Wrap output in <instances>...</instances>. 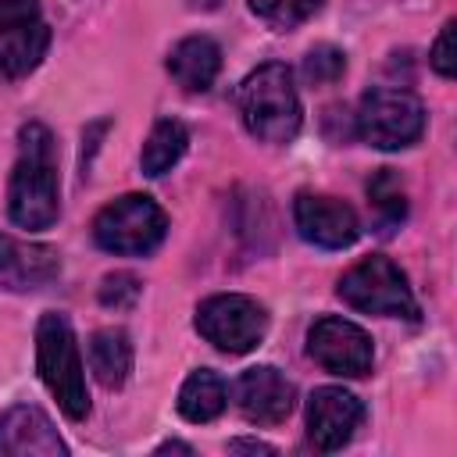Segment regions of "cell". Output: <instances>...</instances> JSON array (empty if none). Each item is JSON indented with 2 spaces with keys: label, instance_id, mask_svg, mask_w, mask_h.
Wrapping results in <instances>:
<instances>
[{
  "label": "cell",
  "instance_id": "cell-1",
  "mask_svg": "<svg viewBox=\"0 0 457 457\" xmlns=\"http://www.w3.org/2000/svg\"><path fill=\"white\" fill-rule=\"evenodd\" d=\"M57 211H61V196H57L54 139L39 121H32L18 136V161L7 189V214L21 228H50L57 221Z\"/></svg>",
  "mask_w": 457,
  "mask_h": 457
},
{
  "label": "cell",
  "instance_id": "cell-2",
  "mask_svg": "<svg viewBox=\"0 0 457 457\" xmlns=\"http://www.w3.org/2000/svg\"><path fill=\"white\" fill-rule=\"evenodd\" d=\"M239 114L250 136L264 143H289L300 132V96L293 71L278 61L250 71L239 86Z\"/></svg>",
  "mask_w": 457,
  "mask_h": 457
},
{
  "label": "cell",
  "instance_id": "cell-3",
  "mask_svg": "<svg viewBox=\"0 0 457 457\" xmlns=\"http://www.w3.org/2000/svg\"><path fill=\"white\" fill-rule=\"evenodd\" d=\"M36 364H39V378L54 393L57 407L71 421H82L89 414L82 357H79V343H75L71 321L64 314H57V311H46L39 318V325H36Z\"/></svg>",
  "mask_w": 457,
  "mask_h": 457
},
{
  "label": "cell",
  "instance_id": "cell-4",
  "mask_svg": "<svg viewBox=\"0 0 457 457\" xmlns=\"http://www.w3.org/2000/svg\"><path fill=\"white\" fill-rule=\"evenodd\" d=\"M339 296H343V303H350L353 311H364V314L418 318V303L407 286V275L382 253L357 261L339 278Z\"/></svg>",
  "mask_w": 457,
  "mask_h": 457
},
{
  "label": "cell",
  "instance_id": "cell-5",
  "mask_svg": "<svg viewBox=\"0 0 457 457\" xmlns=\"http://www.w3.org/2000/svg\"><path fill=\"white\" fill-rule=\"evenodd\" d=\"M164 211L143 193H125L93 218V239L107 253H150L164 239Z\"/></svg>",
  "mask_w": 457,
  "mask_h": 457
},
{
  "label": "cell",
  "instance_id": "cell-6",
  "mask_svg": "<svg viewBox=\"0 0 457 457\" xmlns=\"http://www.w3.org/2000/svg\"><path fill=\"white\" fill-rule=\"evenodd\" d=\"M425 132V107L407 89H368L357 107V136L378 150L411 146Z\"/></svg>",
  "mask_w": 457,
  "mask_h": 457
},
{
  "label": "cell",
  "instance_id": "cell-7",
  "mask_svg": "<svg viewBox=\"0 0 457 457\" xmlns=\"http://www.w3.org/2000/svg\"><path fill=\"white\" fill-rule=\"evenodd\" d=\"M196 332L225 353H246L264 339L268 314L243 293H218L196 307Z\"/></svg>",
  "mask_w": 457,
  "mask_h": 457
},
{
  "label": "cell",
  "instance_id": "cell-8",
  "mask_svg": "<svg viewBox=\"0 0 457 457\" xmlns=\"http://www.w3.org/2000/svg\"><path fill=\"white\" fill-rule=\"evenodd\" d=\"M50 46V29L36 0H0V75H29Z\"/></svg>",
  "mask_w": 457,
  "mask_h": 457
},
{
  "label": "cell",
  "instance_id": "cell-9",
  "mask_svg": "<svg viewBox=\"0 0 457 457\" xmlns=\"http://www.w3.org/2000/svg\"><path fill=\"white\" fill-rule=\"evenodd\" d=\"M307 350L311 357L332 371V375H346V378H361L371 371V361H375V350H371V336L346 321V318H318L311 325V336H307Z\"/></svg>",
  "mask_w": 457,
  "mask_h": 457
},
{
  "label": "cell",
  "instance_id": "cell-10",
  "mask_svg": "<svg viewBox=\"0 0 457 457\" xmlns=\"http://www.w3.org/2000/svg\"><path fill=\"white\" fill-rule=\"evenodd\" d=\"M364 421V403L339 389V386H321L311 393V403H307V436L318 450L332 453L339 446H346L353 439V432L361 428Z\"/></svg>",
  "mask_w": 457,
  "mask_h": 457
},
{
  "label": "cell",
  "instance_id": "cell-11",
  "mask_svg": "<svg viewBox=\"0 0 457 457\" xmlns=\"http://www.w3.org/2000/svg\"><path fill=\"white\" fill-rule=\"evenodd\" d=\"M293 218H296L300 236L325 250H343L361 232L353 207L336 196H321V193H300L293 204Z\"/></svg>",
  "mask_w": 457,
  "mask_h": 457
},
{
  "label": "cell",
  "instance_id": "cell-12",
  "mask_svg": "<svg viewBox=\"0 0 457 457\" xmlns=\"http://www.w3.org/2000/svg\"><path fill=\"white\" fill-rule=\"evenodd\" d=\"M293 400H296L293 382L278 368H271V364L246 368L239 375V382H236V407L253 425H278V421H286L289 411H293Z\"/></svg>",
  "mask_w": 457,
  "mask_h": 457
},
{
  "label": "cell",
  "instance_id": "cell-13",
  "mask_svg": "<svg viewBox=\"0 0 457 457\" xmlns=\"http://www.w3.org/2000/svg\"><path fill=\"white\" fill-rule=\"evenodd\" d=\"M64 453H68L64 439L39 407L18 403L7 414H0V457H64Z\"/></svg>",
  "mask_w": 457,
  "mask_h": 457
},
{
  "label": "cell",
  "instance_id": "cell-14",
  "mask_svg": "<svg viewBox=\"0 0 457 457\" xmlns=\"http://www.w3.org/2000/svg\"><path fill=\"white\" fill-rule=\"evenodd\" d=\"M61 257L54 246L43 243H21L14 236H0V289H39L50 278H57Z\"/></svg>",
  "mask_w": 457,
  "mask_h": 457
},
{
  "label": "cell",
  "instance_id": "cell-15",
  "mask_svg": "<svg viewBox=\"0 0 457 457\" xmlns=\"http://www.w3.org/2000/svg\"><path fill=\"white\" fill-rule=\"evenodd\" d=\"M218 68H221V50L214 39L207 36H189L182 39L171 57H168V71L171 79L186 89V93H204L211 89V82L218 79Z\"/></svg>",
  "mask_w": 457,
  "mask_h": 457
},
{
  "label": "cell",
  "instance_id": "cell-16",
  "mask_svg": "<svg viewBox=\"0 0 457 457\" xmlns=\"http://www.w3.org/2000/svg\"><path fill=\"white\" fill-rule=\"evenodd\" d=\"M89 368L100 386L118 389L132 371V343L121 328H100L89 339Z\"/></svg>",
  "mask_w": 457,
  "mask_h": 457
},
{
  "label": "cell",
  "instance_id": "cell-17",
  "mask_svg": "<svg viewBox=\"0 0 457 457\" xmlns=\"http://www.w3.org/2000/svg\"><path fill=\"white\" fill-rule=\"evenodd\" d=\"M225 382L211 368H200L179 389V414L186 421H214L225 411Z\"/></svg>",
  "mask_w": 457,
  "mask_h": 457
},
{
  "label": "cell",
  "instance_id": "cell-18",
  "mask_svg": "<svg viewBox=\"0 0 457 457\" xmlns=\"http://www.w3.org/2000/svg\"><path fill=\"white\" fill-rule=\"evenodd\" d=\"M186 143H189L186 125L175 121V118H161V121L150 129V136H146V143H143V154H139L143 175H150V179L164 175L171 164H179V157L186 154Z\"/></svg>",
  "mask_w": 457,
  "mask_h": 457
},
{
  "label": "cell",
  "instance_id": "cell-19",
  "mask_svg": "<svg viewBox=\"0 0 457 457\" xmlns=\"http://www.w3.org/2000/svg\"><path fill=\"white\" fill-rule=\"evenodd\" d=\"M368 204H371L382 232H393L407 218V196H403V186L393 168H378L368 179Z\"/></svg>",
  "mask_w": 457,
  "mask_h": 457
},
{
  "label": "cell",
  "instance_id": "cell-20",
  "mask_svg": "<svg viewBox=\"0 0 457 457\" xmlns=\"http://www.w3.org/2000/svg\"><path fill=\"white\" fill-rule=\"evenodd\" d=\"M250 7L271 29H296L321 7V0H250Z\"/></svg>",
  "mask_w": 457,
  "mask_h": 457
},
{
  "label": "cell",
  "instance_id": "cell-21",
  "mask_svg": "<svg viewBox=\"0 0 457 457\" xmlns=\"http://www.w3.org/2000/svg\"><path fill=\"white\" fill-rule=\"evenodd\" d=\"M343 68H346V57H343V50H336V46H314V50L303 57V75H307V82H314V86L336 82V79L343 75Z\"/></svg>",
  "mask_w": 457,
  "mask_h": 457
},
{
  "label": "cell",
  "instance_id": "cell-22",
  "mask_svg": "<svg viewBox=\"0 0 457 457\" xmlns=\"http://www.w3.org/2000/svg\"><path fill=\"white\" fill-rule=\"evenodd\" d=\"M136 296H139V282H136V275H129V271L107 275L104 286H100V300H104L107 307H132Z\"/></svg>",
  "mask_w": 457,
  "mask_h": 457
},
{
  "label": "cell",
  "instance_id": "cell-23",
  "mask_svg": "<svg viewBox=\"0 0 457 457\" xmlns=\"http://www.w3.org/2000/svg\"><path fill=\"white\" fill-rule=\"evenodd\" d=\"M432 68L443 75V79H453V21H446L443 29H439V36H436V43H432Z\"/></svg>",
  "mask_w": 457,
  "mask_h": 457
},
{
  "label": "cell",
  "instance_id": "cell-24",
  "mask_svg": "<svg viewBox=\"0 0 457 457\" xmlns=\"http://www.w3.org/2000/svg\"><path fill=\"white\" fill-rule=\"evenodd\" d=\"M228 450H232V453H239V450H246V453H275L268 443H257V439H232Z\"/></svg>",
  "mask_w": 457,
  "mask_h": 457
},
{
  "label": "cell",
  "instance_id": "cell-25",
  "mask_svg": "<svg viewBox=\"0 0 457 457\" xmlns=\"http://www.w3.org/2000/svg\"><path fill=\"white\" fill-rule=\"evenodd\" d=\"M171 450H179V453H189V446H186V443H164V446H157V453H171Z\"/></svg>",
  "mask_w": 457,
  "mask_h": 457
}]
</instances>
